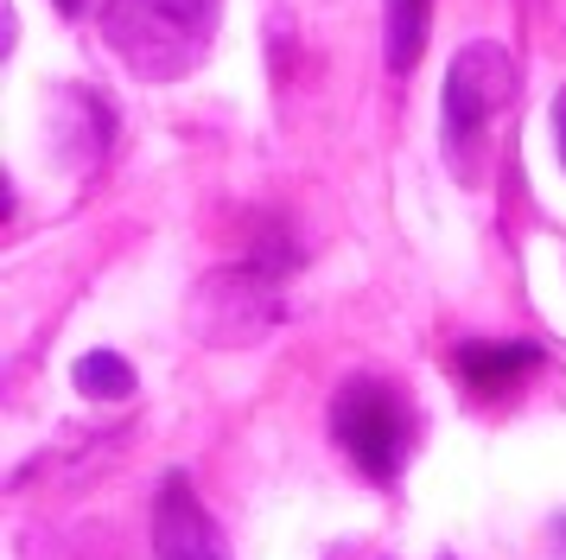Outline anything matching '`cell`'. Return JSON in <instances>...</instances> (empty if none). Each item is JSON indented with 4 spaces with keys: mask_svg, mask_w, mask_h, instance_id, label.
Segmentation results:
<instances>
[{
    "mask_svg": "<svg viewBox=\"0 0 566 560\" xmlns=\"http://www.w3.org/2000/svg\"><path fill=\"white\" fill-rule=\"evenodd\" d=\"M515 102V64L503 45H464L452 64H446V83H439V153L459 185H484L490 173V141H496V122L510 115Z\"/></svg>",
    "mask_w": 566,
    "mask_h": 560,
    "instance_id": "cell-2",
    "label": "cell"
},
{
    "mask_svg": "<svg viewBox=\"0 0 566 560\" xmlns=\"http://www.w3.org/2000/svg\"><path fill=\"white\" fill-rule=\"evenodd\" d=\"M57 13H64V20H83V13H90V0H52Z\"/></svg>",
    "mask_w": 566,
    "mask_h": 560,
    "instance_id": "cell-10",
    "label": "cell"
},
{
    "mask_svg": "<svg viewBox=\"0 0 566 560\" xmlns=\"http://www.w3.org/2000/svg\"><path fill=\"white\" fill-rule=\"evenodd\" d=\"M554 535H560V541H566V516H554ZM566 560V554H560Z\"/></svg>",
    "mask_w": 566,
    "mask_h": 560,
    "instance_id": "cell-11",
    "label": "cell"
},
{
    "mask_svg": "<svg viewBox=\"0 0 566 560\" xmlns=\"http://www.w3.org/2000/svg\"><path fill=\"white\" fill-rule=\"evenodd\" d=\"M223 0H103V45L140 83H179L210 58Z\"/></svg>",
    "mask_w": 566,
    "mask_h": 560,
    "instance_id": "cell-1",
    "label": "cell"
},
{
    "mask_svg": "<svg viewBox=\"0 0 566 560\" xmlns=\"http://www.w3.org/2000/svg\"><path fill=\"white\" fill-rule=\"evenodd\" d=\"M427 20H433V0H382V58L395 76H408L420 64Z\"/></svg>",
    "mask_w": 566,
    "mask_h": 560,
    "instance_id": "cell-7",
    "label": "cell"
},
{
    "mask_svg": "<svg viewBox=\"0 0 566 560\" xmlns=\"http://www.w3.org/2000/svg\"><path fill=\"white\" fill-rule=\"evenodd\" d=\"M554 147H560V166H566V90L554 96Z\"/></svg>",
    "mask_w": 566,
    "mask_h": 560,
    "instance_id": "cell-9",
    "label": "cell"
},
{
    "mask_svg": "<svg viewBox=\"0 0 566 560\" xmlns=\"http://www.w3.org/2000/svg\"><path fill=\"white\" fill-rule=\"evenodd\" d=\"M332 439L337 453L357 465V478L369 484H395L408 471L413 446H420V414H413L408 388L401 382L376 376V370H357L332 388Z\"/></svg>",
    "mask_w": 566,
    "mask_h": 560,
    "instance_id": "cell-3",
    "label": "cell"
},
{
    "mask_svg": "<svg viewBox=\"0 0 566 560\" xmlns=\"http://www.w3.org/2000/svg\"><path fill=\"white\" fill-rule=\"evenodd\" d=\"M154 554L159 560H230V541L198 504L185 471H166L154 497Z\"/></svg>",
    "mask_w": 566,
    "mask_h": 560,
    "instance_id": "cell-5",
    "label": "cell"
},
{
    "mask_svg": "<svg viewBox=\"0 0 566 560\" xmlns=\"http://www.w3.org/2000/svg\"><path fill=\"white\" fill-rule=\"evenodd\" d=\"M452 370H459L464 388L503 395L510 382H522L528 370H541V344H528V338H471V344L452 351Z\"/></svg>",
    "mask_w": 566,
    "mask_h": 560,
    "instance_id": "cell-6",
    "label": "cell"
},
{
    "mask_svg": "<svg viewBox=\"0 0 566 560\" xmlns=\"http://www.w3.org/2000/svg\"><path fill=\"white\" fill-rule=\"evenodd\" d=\"M191 338L210 344V351H249L268 331L286 319L281 300V274L268 261H230V268H210L198 287H191Z\"/></svg>",
    "mask_w": 566,
    "mask_h": 560,
    "instance_id": "cell-4",
    "label": "cell"
},
{
    "mask_svg": "<svg viewBox=\"0 0 566 560\" xmlns=\"http://www.w3.org/2000/svg\"><path fill=\"white\" fill-rule=\"evenodd\" d=\"M71 382H77L83 402H128L134 395V363L122 351H83L71 363Z\"/></svg>",
    "mask_w": 566,
    "mask_h": 560,
    "instance_id": "cell-8",
    "label": "cell"
}]
</instances>
